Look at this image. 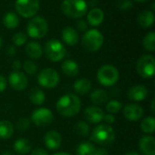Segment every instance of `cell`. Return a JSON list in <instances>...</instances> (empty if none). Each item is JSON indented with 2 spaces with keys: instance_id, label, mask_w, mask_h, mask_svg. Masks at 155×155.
<instances>
[{
  "instance_id": "obj_30",
  "label": "cell",
  "mask_w": 155,
  "mask_h": 155,
  "mask_svg": "<svg viewBox=\"0 0 155 155\" xmlns=\"http://www.w3.org/2000/svg\"><path fill=\"white\" fill-rule=\"evenodd\" d=\"M141 130L145 134H153L155 131V119L153 116L144 118L141 123Z\"/></svg>"
},
{
  "instance_id": "obj_34",
  "label": "cell",
  "mask_w": 155,
  "mask_h": 155,
  "mask_svg": "<svg viewBox=\"0 0 155 155\" xmlns=\"http://www.w3.org/2000/svg\"><path fill=\"white\" fill-rule=\"evenodd\" d=\"M23 69L27 74L33 75L37 72V65L35 64V62L31 60H26L23 64Z\"/></svg>"
},
{
  "instance_id": "obj_7",
  "label": "cell",
  "mask_w": 155,
  "mask_h": 155,
  "mask_svg": "<svg viewBox=\"0 0 155 155\" xmlns=\"http://www.w3.org/2000/svg\"><path fill=\"white\" fill-rule=\"evenodd\" d=\"M45 54L52 62H59L66 55L64 45L57 39L49 40L45 45Z\"/></svg>"
},
{
  "instance_id": "obj_33",
  "label": "cell",
  "mask_w": 155,
  "mask_h": 155,
  "mask_svg": "<svg viewBox=\"0 0 155 155\" xmlns=\"http://www.w3.org/2000/svg\"><path fill=\"white\" fill-rule=\"evenodd\" d=\"M122 108H123L122 103L119 102V101H117V100H111L106 104V111L109 114H117L119 111H121Z\"/></svg>"
},
{
  "instance_id": "obj_47",
  "label": "cell",
  "mask_w": 155,
  "mask_h": 155,
  "mask_svg": "<svg viewBox=\"0 0 155 155\" xmlns=\"http://www.w3.org/2000/svg\"><path fill=\"white\" fill-rule=\"evenodd\" d=\"M2 155H16L15 153H12V152H5L4 153H2Z\"/></svg>"
},
{
  "instance_id": "obj_44",
  "label": "cell",
  "mask_w": 155,
  "mask_h": 155,
  "mask_svg": "<svg viewBox=\"0 0 155 155\" xmlns=\"http://www.w3.org/2000/svg\"><path fill=\"white\" fill-rule=\"evenodd\" d=\"M94 155H109V153H108L107 150H105L104 148H99L95 151Z\"/></svg>"
},
{
  "instance_id": "obj_37",
  "label": "cell",
  "mask_w": 155,
  "mask_h": 155,
  "mask_svg": "<svg viewBox=\"0 0 155 155\" xmlns=\"http://www.w3.org/2000/svg\"><path fill=\"white\" fill-rule=\"evenodd\" d=\"M132 6L133 4L131 0H119L118 2V7L122 10H129Z\"/></svg>"
},
{
  "instance_id": "obj_39",
  "label": "cell",
  "mask_w": 155,
  "mask_h": 155,
  "mask_svg": "<svg viewBox=\"0 0 155 155\" xmlns=\"http://www.w3.org/2000/svg\"><path fill=\"white\" fill-rule=\"evenodd\" d=\"M103 120H104V122H106L108 124H114L115 122V117L112 114H107L104 115Z\"/></svg>"
},
{
  "instance_id": "obj_10",
  "label": "cell",
  "mask_w": 155,
  "mask_h": 155,
  "mask_svg": "<svg viewBox=\"0 0 155 155\" xmlns=\"http://www.w3.org/2000/svg\"><path fill=\"white\" fill-rule=\"evenodd\" d=\"M37 81L38 84L47 89H52L54 88L58 83H59V74L58 73L52 68H45L43 69L38 76H37Z\"/></svg>"
},
{
  "instance_id": "obj_3",
  "label": "cell",
  "mask_w": 155,
  "mask_h": 155,
  "mask_svg": "<svg viewBox=\"0 0 155 155\" xmlns=\"http://www.w3.org/2000/svg\"><path fill=\"white\" fill-rule=\"evenodd\" d=\"M85 0H63L61 10L64 15L71 18H81L87 13Z\"/></svg>"
},
{
  "instance_id": "obj_51",
  "label": "cell",
  "mask_w": 155,
  "mask_h": 155,
  "mask_svg": "<svg viewBox=\"0 0 155 155\" xmlns=\"http://www.w3.org/2000/svg\"><path fill=\"white\" fill-rule=\"evenodd\" d=\"M152 8H153V9H154V4H153V5H152Z\"/></svg>"
},
{
  "instance_id": "obj_2",
  "label": "cell",
  "mask_w": 155,
  "mask_h": 155,
  "mask_svg": "<svg viewBox=\"0 0 155 155\" xmlns=\"http://www.w3.org/2000/svg\"><path fill=\"white\" fill-rule=\"evenodd\" d=\"M91 140L97 144L108 146L114 142L115 132L109 124H100L93 130Z\"/></svg>"
},
{
  "instance_id": "obj_25",
  "label": "cell",
  "mask_w": 155,
  "mask_h": 155,
  "mask_svg": "<svg viewBox=\"0 0 155 155\" xmlns=\"http://www.w3.org/2000/svg\"><path fill=\"white\" fill-rule=\"evenodd\" d=\"M29 100L35 105H42L45 100V93L38 87H34L29 93Z\"/></svg>"
},
{
  "instance_id": "obj_46",
  "label": "cell",
  "mask_w": 155,
  "mask_h": 155,
  "mask_svg": "<svg viewBox=\"0 0 155 155\" xmlns=\"http://www.w3.org/2000/svg\"><path fill=\"white\" fill-rule=\"evenodd\" d=\"M125 155H141L140 153H136V152H129L127 153H125Z\"/></svg>"
},
{
  "instance_id": "obj_9",
  "label": "cell",
  "mask_w": 155,
  "mask_h": 155,
  "mask_svg": "<svg viewBox=\"0 0 155 155\" xmlns=\"http://www.w3.org/2000/svg\"><path fill=\"white\" fill-rule=\"evenodd\" d=\"M15 6L17 14L25 18H30L37 14L40 4L39 0H16Z\"/></svg>"
},
{
  "instance_id": "obj_22",
  "label": "cell",
  "mask_w": 155,
  "mask_h": 155,
  "mask_svg": "<svg viewBox=\"0 0 155 155\" xmlns=\"http://www.w3.org/2000/svg\"><path fill=\"white\" fill-rule=\"evenodd\" d=\"M25 53L30 58L38 59L43 54V49L39 43L35 41H31L25 46Z\"/></svg>"
},
{
  "instance_id": "obj_4",
  "label": "cell",
  "mask_w": 155,
  "mask_h": 155,
  "mask_svg": "<svg viewBox=\"0 0 155 155\" xmlns=\"http://www.w3.org/2000/svg\"><path fill=\"white\" fill-rule=\"evenodd\" d=\"M104 44V36L102 33L96 29L86 31L82 38V45L88 52L98 51Z\"/></svg>"
},
{
  "instance_id": "obj_50",
  "label": "cell",
  "mask_w": 155,
  "mask_h": 155,
  "mask_svg": "<svg viewBox=\"0 0 155 155\" xmlns=\"http://www.w3.org/2000/svg\"><path fill=\"white\" fill-rule=\"evenodd\" d=\"M1 47H2V39L0 37V49H1Z\"/></svg>"
},
{
  "instance_id": "obj_1",
  "label": "cell",
  "mask_w": 155,
  "mask_h": 155,
  "mask_svg": "<svg viewBox=\"0 0 155 155\" xmlns=\"http://www.w3.org/2000/svg\"><path fill=\"white\" fill-rule=\"evenodd\" d=\"M81 109V101L74 94H66L60 97L56 103L57 112L65 117L74 116Z\"/></svg>"
},
{
  "instance_id": "obj_43",
  "label": "cell",
  "mask_w": 155,
  "mask_h": 155,
  "mask_svg": "<svg viewBox=\"0 0 155 155\" xmlns=\"http://www.w3.org/2000/svg\"><path fill=\"white\" fill-rule=\"evenodd\" d=\"M15 48L13 46V45H10V46H8L7 48H6V53H7V54L8 55H10V56H13V55H15Z\"/></svg>"
},
{
  "instance_id": "obj_35",
  "label": "cell",
  "mask_w": 155,
  "mask_h": 155,
  "mask_svg": "<svg viewBox=\"0 0 155 155\" xmlns=\"http://www.w3.org/2000/svg\"><path fill=\"white\" fill-rule=\"evenodd\" d=\"M12 40H13V43H14L15 45H16V46H21V45H23L26 42L27 36H26V35H25V33H23V32H18V33H15V34L14 35Z\"/></svg>"
},
{
  "instance_id": "obj_8",
  "label": "cell",
  "mask_w": 155,
  "mask_h": 155,
  "mask_svg": "<svg viewBox=\"0 0 155 155\" xmlns=\"http://www.w3.org/2000/svg\"><path fill=\"white\" fill-rule=\"evenodd\" d=\"M137 73L140 76L145 79L153 77L155 72L154 57L151 54H144L141 56L136 64Z\"/></svg>"
},
{
  "instance_id": "obj_15",
  "label": "cell",
  "mask_w": 155,
  "mask_h": 155,
  "mask_svg": "<svg viewBox=\"0 0 155 155\" xmlns=\"http://www.w3.org/2000/svg\"><path fill=\"white\" fill-rule=\"evenodd\" d=\"M139 149L144 155H155V139L153 136H143L139 141Z\"/></svg>"
},
{
  "instance_id": "obj_42",
  "label": "cell",
  "mask_w": 155,
  "mask_h": 155,
  "mask_svg": "<svg viewBox=\"0 0 155 155\" xmlns=\"http://www.w3.org/2000/svg\"><path fill=\"white\" fill-rule=\"evenodd\" d=\"M12 67L14 71H19L21 68V62L19 60H15L12 64Z\"/></svg>"
},
{
  "instance_id": "obj_6",
  "label": "cell",
  "mask_w": 155,
  "mask_h": 155,
  "mask_svg": "<svg viewBox=\"0 0 155 155\" xmlns=\"http://www.w3.org/2000/svg\"><path fill=\"white\" fill-rule=\"evenodd\" d=\"M97 80L104 86H113L119 80V72L114 65H103L97 72Z\"/></svg>"
},
{
  "instance_id": "obj_12",
  "label": "cell",
  "mask_w": 155,
  "mask_h": 155,
  "mask_svg": "<svg viewBox=\"0 0 155 155\" xmlns=\"http://www.w3.org/2000/svg\"><path fill=\"white\" fill-rule=\"evenodd\" d=\"M8 83L14 90L24 91L28 84V79L24 73L14 71L8 76Z\"/></svg>"
},
{
  "instance_id": "obj_41",
  "label": "cell",
  "mask_w": 155,
  "mask_h": 155,
  "mask_svg": "<svg viewBox=\"0 0 155 155\" xmlns=\"http://www.w3.org/2000/svg\"><path fill=\"white\" fill-rule=\"evenodd\" d=\"M31 155H49L48 153L43 149V148H35L32 153H31Z\"/></svg>"
},
{
  "instance_id": "obj_28",
  "label": "cell",
  "mask_w": 155,
  "mask_h": 155,
  "mask_svg": "<svg viewBox=\"0 0 155 155\" xmlns=\"http://www.w3.org/2000/svg\"><path fill=\"white\" fill-rule=\"evenodd\" d=\"M3 24L8 29H15L19 25V18L15 12H7L3 17Z\"/></svg>"
},
{
  "instance_id": "obj_27",
  "label": "cell",
  "mask_w": 155,
  "mask_h": 155,
  "mask_svg": "<svg viewBox=\"0 0 155 155\" xmlns=\"http://www.w3.org/2000/svg\"><path fill=\"white\" fill-rule=\"evenodd\" d=\"M14 134V125L6 120L0 121V139L7 140Z\"/></svg>"
},
{
  "instance_id": "obj_49",
  "label": "cell",
  "mask_w": 155,
  "mask_h": 155,
  "mask_svg": "<svg viewBox=\"0 0 155 155\" xmlns=\"http://www.w3.org/2000/svg\"><path fill=\"white\" fill-rule=\"evenodd\" d=\"M137 2H141V3H144V2H147L148 0H135Z\"/></svg>"
},
{
  "instance_id": "obj_29",
  "label": "cell",
  "mask_w": 155,
  "mask_h": 155,
  "mask_svg": "<svg viewBox=\"0 0 155 155\" xmlns=\"http://www.w3.org/2000/svg\"><path fill=\"white\" fill-rule=\"evenodd\" d=\"M95 151H96L95 146L88 142L80 143L76 149L77 155H94Z\"/></svg>"
},
{
  "instance_id": "obj_17",
  "label": "cell",
  "mask_w": 155,
  "mask_h": 155,
  "mask_svg": "<svg viewBox=\"0 0 155 155\" xmlns=\"http://www.w3.org/2000/svg\"><path fill=\"white\" fill-rule=\"evenodd\" d=\"M104 112L98 106H89L84 110L85 119L92 124H99L104 119Z\"/></svg>"
},
{
  "instance_id": "obj_16",
  "label": "cell",
  "mask_w": 155,
  "mask_h": 155,
  "mask_svg": "<svg viewBox=\"0 0 155 155\" xmlns=\"http://www.w3.org/2000/svg\"><path fill=\"white\" fill-rule=\"evenodd\" d=\"M148 94L147 88L143 84H136L132 86L128 91V98L134 102L143 101Z\"/></svg>"
},
{
  "instance_id": "obj_45",
  "label": "cell",
  "mask_w": 155,
  "mask_h": 155,
  "mask_svg": "<svg viewBox=\"0 0 155 155\" xmlns=\"http://www.w3.org/2000/svg\"><path fill=\"white\" fill-rule=\"evenodd\" d=\"M152 113L153 114H155V109H154V105H155V99H153L152 101Z\"/></svg>"
},
{
  "instance_id": "obj_36",
  "label": "cell",
  "mask_w": 155,
  "mask_h": 155,
  "mask_svg": "<svg viewBox=\"0 0 155 155\" xmlns=\"http://www.w3.org/2000/svg\"><path fill=\"white\" fill-rule=\"evenodd\" d=\"M31 120L27 117H22L16 122V128L19 131H25L30 127Z\"/></svg>"
},
{
  "instance_id": "obj_26",
  "label": "cell",
  "mask_w": 155,
  "mask_h": 155,
  "mask_svg": "<svg viewBox=\"0 0 155 155\" xmlns=\"http://www.w3.org/2000/svg\"><path fill=\"white\" fill-rule=\"evenodd\" d=\"M91 88H92V84L86 78L78 79L74 84V89L79 94H85L89 93Z\"/></svg>"
},
{
  "instance_id": "obj_38",
  "label": "cell",
  "mask_w": 155,
  "mask_h": 155,
  "mask_svg": "<svg viewBox=\"0 0 155 155\" xmlns=\"http://www.w3.org/2000/svg\"><path fill=\"white\" fill-rule=\"evenodd\" d=\"M75 26H76V28H77L79 31H81V32H85V31L87 30V28H88L87 23H86L84 20H82V19H80V20H78V21L76 22Z\"/></svg>"
},
{
  "instance_id": "obj_23",
  "label": "cell",
  "mask_w": 155,
  "mask_h": 155,
  "mask_svg": "<svg viewBox=\"0 0 155 155\" xmlns=\"http://www.w3.org/2000/svg\"><path fill=\"white\" fill-rule=\"evenodd\" d=\"M31 149H32V144L25 138L17 139L14 143V150L18 154H26L31 151Z\"/></svg>"
},
{
  "instance_id": "obj_11",
  "label": "cell",
  "mask_w": 155,
  "mask_h": 155,
  "mask_svg": "<svg viewBox=\"0 0 155 155\" xmlns=\"http://www.w3.org/2000/svg\"><path fill=\"white\" fill-rule=\"evenodd\" d=\"M54 120V114L48 108H38L31 114V121L36 126H46Z\"/></svg>"
},
{
  "instance_id": "obj_31",
  "label": "cell",
  "mask_w": 155,
  "mask_h": 155,
  "mask_svg": "<svg viewBox=\"0 0 155 155\" xmlns=\"http://www.w3.org/2000/svg\"><path fill=\"white\" fill-rule=\"evenodd\" d=\"M74 133L79 135V136H83V137H86L89 135L90 133V127L88 125V124H86L85 122H78L74 127Z\"/></svg>"
},
{
  "instance_id": "obj_14",
  "label": "cell",
  "mask_w": 155,
  "mask_h": 155,
  "mask_svg": "<svg viewBox=\"0 0 155 155\" xmlns=\"http://www.w3.org/2000/svg\"><path fill=\"white\" fill-rule=\"evenodd\" d=\"M44 143L47 149L51 151L57 150L62 143V137L56 131H49L44 137Z\"/></svg>"
},
{
  "instance_id": "obj_18",
  "label": "cell",
  "mask_w": 155,
  "mask_h": 155,
  "mask_svg": "<svg viewBox=\"0 0 155 155\" xmlns=\"http://www.w3.org/2000/svg\"><path fill=\"white\" fill-rule=\"evenodd\" d=\"M62 39L66 45L73 46L78 43L79 35L74 28L71 26H66L62 31Z\"/></svg>"
},
{
  "instance_id": "obj_40",
  "label": "cell",
  "mask_w": 155,
  "mask_h": 155,
  "mask_svg": "<svg viewBox=\"0 0 155 155\" xmlns=\"http://www.w3.org/2000/svg\"><path fill=\"white\" fill-rule=\"evenodd\" d=\"M6 86H7L6 79L3 75L0 74V93L5 92V90L6 89Z\"/></svg>"
},
{
  "instance_id": "obj_21",
  "label": "cell",
  "mask_w": 155,
  "mask_h": 155,
  "mask_svg": "<svg viewBox=\"0 0 155 155\" xmlns=\"http://www.w3.org/2000/svg\"><path fill=\"white\" fill-rule=\"evenodd\" d=\"M137 21L139 25H141L143 28H148L152 26L154 23V14L153 11L144 10L139 14Z\"/></svg>"
},
{
  "instance_id": "obj_19",
  "label": "cell",
  "mask_w": 155,
  "mask_h": 155,
  "mask_svg": "<svg viewBox=\"0 0 155 155\" xmlns=\"http://www.w3.org/2000/svg\"><path fill=\"white\" fill-rule=\"evenodd\" d=\"M104 19V14L100 8H93L87 15V21L92 26L100 25Z\"/></svg>"
},
{
  "instance_id": "obj_20",
  "label": "cell",
  "mask_w": 155,
  "mask_h": 155,
  "mask_svg": "<svg viewBox=\"0 0 155 155\" xmlns=\"http://www.w3.org/2000/svg\"><path fill=\"white\" fill-rule=\"evenodd\" d=\"M61 69H62V72L69 76V77H74L78 74L79 73V66H78V64L74 61V60H71V59H67L65 60L63 64H62V66H61Z\"/></svg>"
},
{
  "instance_id": "obj_24",
  "label": "cell",
  "mask_w": 155,
  "mask_h": 155,
  "mask_svg": "<svg viewBox=\"0 0 155 155\" xmlns=\"http://www.w3.org/2000/svg\"><path fill=\"white\" fill-rule=\"evenodd\" d=\"M108 98H109L108 93L103 89H96V90L93 91L90 95V99H91L92 103L96 105H101V104L106 103Z\"/></svg>"
},
{
  "instance_id": "obj_32",
  "label": "cell",
  "mask_w": 155,
  "mask_h": 155,
  "mask_svg": "<svg viewBox=\"0 0 155 155\" xmlns=\"http://www.w3.org/2000/svg\"><path fill=\"white\" fill-rule=\"evenodd\" d=\"M143 46L149 52H153L155 50V33L150 32L143 38Z\"/></svg>"
},
{
  "instance_id": "obj_5",
  "label": "cell",
  "mask_w": 155,
  "mask_h": 155,
  "mask_svg": "<svg viewBox=\"0 0 155 155\" xmlns=\"http://www.w3.org/2000/svg\"><path fill=\"white\" fill-rule=\"evenodd\" d=\"M26 31L30 37L35 39H40L47 34L48 24L44 17L35 16L28 22Z\"/></svg>"
},
{
  "instance_id": "obj_13",
  "label": "cell",
  "mask_w": 155,
  "mask_h": 155,
  "mask_svg": "<svg viewBox=\"0 0 155 155\" xmlns=\"http://www.w3.org/2000/svg\"><path fill=\"white\" fill-rule=\"evenodd\" d=\"M124 116L130 122H137L143 115V109L137 104H129L124 108Z\"/></svg>"
},
{
  "instance_id": "obj_48",
  "label": "cell",
  "mask_w": 155,
  "mask_h": 155,
  "mask_svg": "<svg viewBox=\"0 0 155 155\" xmlns=\"http://www.w3.org/2000/svg\"><path fill=\"white\" fill-rule=\"evenodd\" d=\"M54 155H71V154L66 153H54Z\"/></svg>"
}]
</instances>
